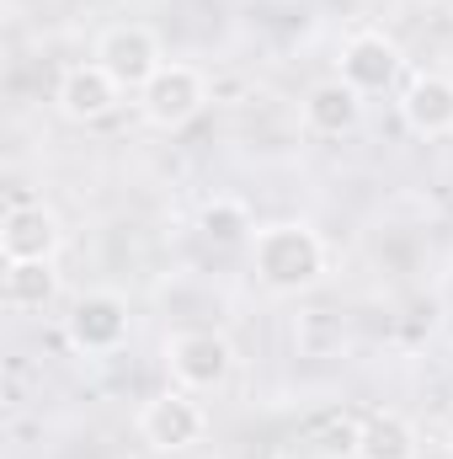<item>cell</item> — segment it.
I'll list each match as a JSON object with an SVG mask.
<instances>
[{"label": "cell", "instance_id": "cell-9", "mask_svg": "<svg viewBox=\"0 0 453 459\" xmlns=\"http://www.w3.org/2000/svg\"><path fill=\"white\" fill-rule=\"evenodd\" d=\"M54 102H59V113L70 117V123H102V117H113L123 108V86L91 59V65H70L59 75Z\"/></svg>", "mask_w": 453, "mask_h": 459}, {"label": "cell", "instance_id": "cell-14", "mask_svg": "<svg viewBox=\"0 0 453 459\" xmlns=\"http://www.w3.org/2000/svg\"><path fill=\"white\" fill-rule=\"evenodd\" d=\"M198 230L214 240V246H251L256 240V220L240 198H209L198 209Z\"/></svg>", "mask_w": 453, "mask_h": 459}, {"label": "cell", "instance_id": "cell-12", "mask_svg": "<svg viewBox=\"0 0 453 459\" xmlns=\"http://www.w3.org/2000/svg\"><path fill=\"white\" fill-rule=\"evenodd\" d=\"M59 294V273L54 262H5V278H0V299L11 316H27V310H48Z\"/></svg>", "mask_w": 453, "mask_h": 459}, {"label": "cell", "instance_id": "cell-6", "mask_svg": "<svg viewBox=\"0 0 453 459\" xmlns=\"http://www.w3.org/2000/svg\"><path fill=\"white\" fill-rule=\"evenodd\" d=\"M203 108H209V81H203V70H192V65H166V70L139 91L144 123H150V128H166V134L187 128Z\"/></svg>", "mask_w": 453, "mask_h": 459}, {"label": "cell", "instance_id": "cell-2", "mask_svg": "<svg viewBox=\"0 0 453 459\" xmlns=\"http://www.w3.org/2000/svg\"><path fill=\"white\" fill-rule=\"evenodd\" d=\"M203 433H209V411L182 385L160 390V395H150L139 406V438L150 449H160V455H187L192 444H203Z\"/></svg>", "mask_w": 453, "mask_h": 459}, {"label": "cell", "instance_id": "cell-8", "mask_svg": "<svg viewBox=\"0 0 453 459\" xmlns=\"http://www.w3.org/2000/svg\"><path fill=\"white\" fill-rule=\"evenodd\" d=\"M400 43L395 38H384V32H352L346 43H341V81L352 86V91H363V97H373V91H389L395 86V75H400Z\"/></svg>", "mask_w": 453, "mask_h": 459}, {"label": "cell", "instance_id": "cell-16", "mask_svg": "<svg viewBox=\"0 0 453 459\" xmlns=\"http://www.w3.org/2000/svg\"><path fill=\"white\" fill-rule=\"evenodd\" d=\"M443 459H453V433H449V444H443Z\"/></svg>", "mask_w": 453, "mask_h": 459}, {"label": "cell", "instance_id": "cell-1", "mask_svg": "<svg viewBox=\"0 0 453 459\" xmlns=\"http://www.w3.org/2000/svg\"><path fill=\"white\" fill-rule=\"evenodd\" d=\"M331 267V251L321 240V230L304 220H283V225H261L251 240V273L261 278L267 294H310Z\"/></svg>", "mask_w": 453, "mask_h": 459}, {"label": "cell", "instance_id": "cell-17", "mask_svg": "<svg viewBox=\"0 0 453 459\" xmlns=\"http://www.w3.org/2000/svg\"><path fill=\"white\" fill-rule=\"evenodd\" d=\"M449 385H453V347H449Z\"/></svg>", "mask_w": 453, "mask_h": 459}, {"label": "cell", "instance_id": "cell-15", "mask_svg": "<svg viewBox=\"0 0 453 459\" xmlns=\"http://www.w3.org/2000/svg\"><path fill=\"white\" fill-rule=\"evenodd\" d=\"M357 438H363V422L352 411H326L310 422L315 459H357Z\"/></svg>", "mask_w": 453, "mask_h": 459}, {"label": "cell", "instance_id": "cell-11", "mask_svg": "<svg viewBox=\"0 0 453 459\" xmlns=\"http://www.w3.org/2000/svg\"><path fill=\"white\" fill-rule=\"evenodd\" d=\"M357 123H363V91H352L341 75L310 86V97H304V128H310V134L341 139V134H352Z\"/></svg>", "mask_w": 453, "mask_h": 459}, {"label": "cell", "instance_id": "cell-10", "mask_svg": "<svg viewBox=\"0 0 453 459\" xmlns=\"http://www.w3.org/2000/svg\"><path fill=\"white\" fill-rule=\"evenodd\" d=\"M400 123L422 139H449L453 134V81L449 75H411L400 91Z\"/></svg>", "mask_w": 453, "mask_h": 459}, {"label": "cell", "instance_id": "cell-4", "mask_svg": "<svg viewBox=\"0 0 453 459\" xmlns=\"http://www.w3.org/2000/svg\"><path fill=\"white\" fill-rule=\"evenodd\" d=\"M97 65L113 75L123 91H144L160 70H166V54H160V38L155 27L144 22H117L97 38Z\"/></svg>", "mask_w": 453, "mask_h": 459}, {"label": "cell", "instance_id": "cell-13", "mask_svg": "<svg viewBox=\"0 0 453 459\" xmlns=\"http://www.w3.org/2000/svg\"><path fill=\"white\" fill-rule=\"evenodd\" d=\"M357 459H422V433L400 411H373V417H363Z\"/></svg>", "mask_w": 453, "mask_h": 459}, {"label": "cell", "instance_id": "cell-7", "mask_svg": "<svg viewBox=\"0 0 453 459\" xmlns=\"http://www.w3.org/2000/svg\"><path fill=\"white\" fill-rule=\"evenodd\" d=\"M64 246V225L48 204L16 198L0 220V256L5 262H54Z\"/></svg>", "mask_w": 453, "mask_h": 459}, {"label": "cell", "instance_id": "cell-3", "mask_svg": "<svg viewBox=\"0 0 453 459\" xmlns=\"http://www.w3.org/2000/svg\"><path fill=\"white\" fill-rule=\"evenodd\" d=\"M166 368L182 390L192 395H209V390H225L229 374H235V347L219 332H171L166 337Z\"/></svg>", "mask_w": 453, "mask_h": 459}, {"label": "cell", "instance_id": "cell-5", "mask_svg": "<svg viewBox=\"0 0 453 459\" xmlns=\"http://www.w3.org/2000/svg\"><path fill=\"white\" fill-rule=\"evenodd\" d=\"M64 342L81 358H113L117 347L128 342V299L113 289L81 294L75 310L64 316Z\"/></svg>", "mask_w": 453, "mask_h": 459}]
</instances>
